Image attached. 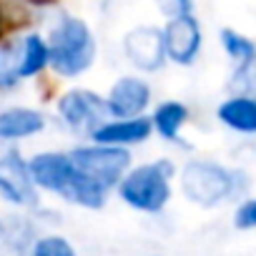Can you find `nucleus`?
Returning a JSON list of instances; mask_svg holds the SVG:
<instances>
[{
    "instance_id": "obj_1",
    "label": "nucleus",
    "mask_w": 256,
    "mask_h": 256,
    "mask_svg": "<svg viewBox=\"0 0 256 256\" xmlns=\"http://www.w3.org/2000/svg\"><path fill=\"white\" fill-rule=\"evenodd\" d=\"M28 168L36 186L53 191L70 204L86 208H100L106 204V188L80 174L66 154H38L30 158Z\"/></svg>"
},
{
    "instance_id": "obj_2",
    "label": "nucleus",
    "mask_w": 256,
    "mask_h": 256,
    "mask_svg": "<svg viewBox=\"0 0 256 256\" xmlns=\"http://www.w3.org/2000/svg\"><path fill=\"white\" fill-rule=\"evenodd\" d=\"M48 53L53 70L63 78H73L88 70L96 60V38L80 18L60 16L50 30Z\"/></svg>"
},
{
    "instance_id": "obj_3",
    "label": "nucleus",
    "mask_w": 256,
    "mask_h": 256,
    "mask_svg": "<svg viewBox=\"0 0 256 256\" xmlns=\"http://www.w3.org/2000/svg\"><path fill=\"white\" fill-rule=\"evenodd\" d=\"M174 176V166L168 161H156L134 168L120 181V198L138 211H161L171 196L168 178Z\"/></svg>"
},
{
    "instance_id": "obj_4",
    "label": "nucleus",
    "mask_w": 256,
    "mask_h": 256,
    "mask_svg": "<svg viewBox=\"0 0 256 256\" xmlns=\"http://www.w3.org/2000/svg\"><path fill=\"white\" fill-rule=\"evenodd\" d=\"M236 176L238 174L224 168L221 164L188 161L181 174V188L188 201H194L198 206H216L234 194Z\"/></svg>"
},
{
    "instance_id": "obj_5",
    "label": "nucleus",
    "mask_w": 256,
    "mask_h": 256,
    "mask_svg": "<svg viewBox=\"0 0 256 256\" xmlns=\"http://www.w3.org/2000/svg\"><path fill=\"white\" fill-rule=\"evenodd\" d=\"M73 166L86 174L90 181L103 186L106 191L123 181V171L131 164V154L120 146H80L73 154H68Z\"/></svg>"
},
{
    "instance_id": "obj_6",
    "label": "nucleus",
    "mask_w": 256,
    "mask_h": 256,
    "mask_svg": "<svg viewBox=\"0 0 256 256\" xmlns=\"http://www.w3.org/2000/svg\"><path fill=\"white\" fill-rule=\"evenodd\" d=\"M58 113L70 131L86 134V136H93V131H98L103 123H108L106 118L110 116L106 100L90 90H68L58 100Z\"/></svg>"
},
{
    "instance_id": "obj_7",
    "label": "nucleus",
    "mask_w": 256,
    "mask_h": 256,
    "mask_svg": "<svg viewBox=\"0 0 256 256\" xmlns=\"http://www.w3.org/2000/svg\"><path fill=\"white\" fill-rule=\"evenodd\" d=\"M0 194L18 206H33L38 201L30 168L18 151L0 156Z\"/></svg>"
},
{
    "instance_id": "obj_8",
    "label": "nucleus",
    "mask_w": 256,
    "mask_h": 256,
    "mask_svg": "<svg viewBox=\"0 0 256 256\" xmlns=\"http://www.w3.org/2000/svg\"><path fill=\"white\" fill-rule=\"evenodd\" d=\"M126 56L136 68L141 70H158L166 60V43H164V30L141 26L131 30L123 40Z\"/></svg>"
},
{
    "instance_id": "obj_9",
    "label": "nucleus",
    "mask_w": 256,
    "mask_h": 256,
    "mask_svg": "<svg viewBox=\"0 0 256 256\" xmlns=\"http://www.w3.org/2000/svg\"><path fill=\"white\" fill-rule=\"evenodd\" d=\"M166 58L176 60L178 66H191L201 50V26L194 16L168 20L164 30Z\"/></svg>"
},
{
    "instance_id": "obj_10",
    "label": "nucleus",
    "mask_w": 256,
    "mask_h": 256,
    "mask_svg": "<svg viewBox=\"0 0 256 256\" xmlns=\"http://www.w3.org/2000/svg\"><path fill=\"white\" fill-rule=\"evenodd\" d=\"M148 100H151L148 83L136 76H126L110 86L106 106H108V113L116 118H136L148 106Z\"/></svg>"
},
{
    "instance_id": "obj_11",
    "label": "nucleus",
    "mask_w": 256,
    "mask_h": 256,
    "mask_svg": "<svg viewBox=\"0 0 256 256\" xmlns=\"http://www.w3.org/2000/svg\"><path fill=\"white\" fill-rule=\"evenodd\" d=\"M151 120L148 118H118L103 123L98 131H93V141L100 146H126V144H144L151 136Z\"/></svg>"
},
{
    "instance_id": "obj_12",
    "label": "nucleus",
    "mask_w": 256,
    "mask_h": 256,
    "mask_svg": "<svg viewBox=\"0 0 256 256\" xmlns=\"http://www.w3.org/2000/svg\"><path fill=\"white\" fill-rule=\"evenodd\" d=\"M43 116L30 108H8L0 113V141H16L28 138L43 131Z\"/></svg>"
},
{
    "instance_id": "obj_13",
    "label": "nucleus",
    "mask_w": 256,
    "mask_h": 256,
    "mask_svg": "<svg viewBox=\"0 0 256 256\" xmlns=\"http://www.w3.org/2000/svg\"><path fill=\"white\" fill-rule=\"evenodd\" d=\"M218 120L238 134H256V98L234 96L218 106Z\"/></svg>"
},
{
    "instance_id": "obj_14",
    "label": "nucleus",
    "mask_w": 256,
    "mask_h": 256,
    "mask_svg": "<svg viewBox=\"0 0 256 256\" xmlns=\"http://www.w3.org/2000/svg\"><path fill=\"white\" fill-rule=\"evenodd\" d=\"M50 63V53H48V43L30 33L26 40H23V48H20V63H18V78H30L36 73H40L46 66Z\"/></svg>"
},
{
    "instance_id": "obj_15",
    "label": "nucleus",
    "mask_w": 256,
    "mask_h": 256,
    "mask_svg": "<svg viewBox=\"0 0 256 256\" xmlns=\"http://www.w3.org/2000/svg\"><path fill=\"white\" fill-rule=\"evenodd\" d=\"M188 118V110L184 103H176V100H168V103H161L154 113V126H156V131L166 138V141H176L178 138V131H181V126L186 123Z\"/></svg>"
},
{
    "instance_id": "obj_16",
    "label": "nucleus",
    "mask_w": 256,
    "mask_h": 256,
    "mask_svg": "<svg viewBox=\"0 0 256 256\" xmlns=\"http://www.w3.org/2000/svg\"><path fill=\"white\" fill-rule=\"evenodd\" d=\"M221 43H224V50L241 66V63H248L254 56H256V43L248 40L246 36L236 33V30H228L224 28L221 30Z\"/></svg>"
},
{
    "instance_id": "obj_17",
    "label": "nucleus",
    "mask_w": 256,
    "mask_h": 256,
    "mask_svg": "<svg viewBox=\"0 0 256 256\" xmlns=\"http://www.w3.org/2000/svg\"><path fill=\"white\" fill-rule=\"evenodd\" d=\"M33 256H76V251L63 236H43L36 241Z\"/></svg>"
},
{
    "instance_id": "obj_18",
    "label": "nucleus",
    "mask_w": 256,
    "mask_h": 256,
    "mask_svg": "<svg viewBox=\"0 0 256 256\" xmlns=\"http://www.w3.org/2000/svg\"><path fill=\"white\" fill-rule=\"evenodd\" d=\"M18 63L20 56L10 46L0 48V86H13L18 80Z\"/></svg>"
},
{
    "instance_id": "obj_19",
    "label": "nucleus",
    "mask_w": 256,
    "mask_h": 256,
    "mask_svg": "<svg viewBox=\"0 0 256 256\" xmlns=\"http://www.w3.org/2000/svg\"><path fill=\"white\" fill-rule=\"evenodd\" d=\"M231 86H238L241 90H256V56L248 63H241L236 68Z\"/></svg>"
},
{
    "instance_id": "obj_20",
    "label": "nucleus",
    "mask_w": 256,
    "mask_h": 256,
    "mask_svg": "<svg viewBox=\"0 0 256 256\" xmlns=\"http://www.w3.org/2000/svg\"><path fill=\"white\" fill-rule=\"evenodd\" d=\"M158 10L174 20V18H184V16H191V8H194V0H156Z\"/></svg>"
},
{
    "instance_id": "obj_21",
    "label": "nucleus",
    "mask_w": 256,
    "mask_h": 256,
    "mask_svg": "<svg viewBox=\"0 0 256 256\" xmlns=\"http://www.w3.org/2000/svg\"><path fill=\"white\" fill-rule=\"evenodd\" d=\"M234 224H236L238 228H256V198L246 201V204L236 211Z\"/></svg>"
}]
</instances>
